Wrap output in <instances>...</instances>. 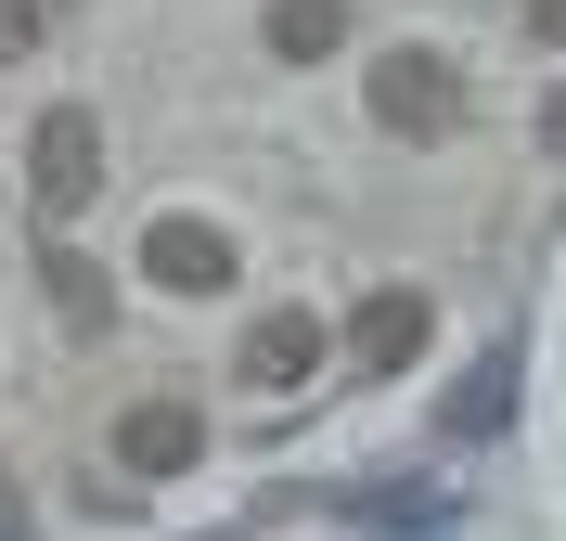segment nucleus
I'll return each mask as SVG.
<instances>
[{
    "label": "nucleus",
    "mask_w": 566,
    "mask_h": 541,
    "mask_svg": "<svg viewBox=\"0 0 566 541\" xmlns=\"http://www.w3.org/2000/svg\"><path fill=\"white\" fill-rule=\"evenodd\" d=\"M207 465V413L193 399H129L116 413V477H193Z\"/></svg>",
    "instance_id": "39448f33"
},
{
    "label": "nucleus",
    "mask_w": 566,
    "mask_h": 541,
    "mask_svg": "<svg viewBox=\"0 0 566 541\" xmlns=\"http://www.w3.org/2000/svg\"><path fill=\"white\" fill-rule=\"evenodd\" d=\"M0 541H27V503H13V490H0Z\"/></svg>",
    "instance_id": "ddd939ff"
},
{
    "label": "nucleus",
    "mask_w": 566,
    "mask_h": 541,
    "mask_svg": "<svg viewBox=\"0 0 566 541\" xmlns=\"http://www.w3.org/2000/svg\"><path fill=\"white\" fill-rule=\"evenodd\" d=\"M39 271H52V310H65V323H91V335H104V310H116V296H104V271H91V258H77V246H52Z\"/></svg>",
    "instance_id": "1a4fd4ad"
},
{
    "label": "nucleus",
    "mask_w": 566,
    "mask_h": 541,
    "mask_svg": "<svg viewBox=\"0 0 566 541\" xmlns=\"http://www.w3.org/2000/svg\"><path fill=\"white\" fill-rule=\"evenodd\" d=\"M528 27H541V39H566V0H528Z\"/></svg>",
    "instance_id": "9b49d317"
},
{
    "label": "nucleus",
    "mask_w": 566,
    "mask_h": 541,
    "mask_svg": "<svg viewBox=\"0 0 566 541\" xmlns=\"http://www.w3.org/2000/svg\"><path fill=\"white\" fill-rule=\"evenodd\" d=\"M91 194H104V116H91V104H52L27 129V207H39V232H65Z\"/></svg>",
    "instance_id": "f03ea898"
},
{
    "label": "nucleus",
    "mask_w": 566,
    "mask_h": 541,
    "mask_svg": "<svg viewBox=\"0 0 566 541\" xmlns=\"http://www.w3.org/2000/svg\"><path fill=\"white\" fill-rule=\"evenodd\" d=\"M424 335H438V296H424V284H374L348 310V361H360V374H412Z\"/></svg>",
    "instance_id": "20e7f679"
},
{
    "label": "nucleus",
    "mask_w": 566,
    "mask_h": 541,
    "mask_svg": "<svg viewBox=\"0 0 566 541\" xmlns=\"http://www.w3.org/2000/svg\"><path fill=\"white\" fill-rule=\"evenodd\" d=\"M322 348H335V335H322L310 310H258V323H245V361H232V374L283 399V387H310V374H322Z\"/></svg>",
    "instance_id": "423d86ee"
},
{
    "label": "nucleus",
    "mask_w": 566,
    "mask_h": 541,
    "mask_svg": "<svg viewBox=\"0 0 566 541\" xmlns=\"http://www.w3.org/2000/svg\"><path fill=\"white\" fill-rule=\"evenodd\" d=\"M360 104H374V129H399V143H451L463 129V65L424 52V39H399V52H374Z\"/></svg>",
    "instance_id": "f257e3e1"
},
{
    "label": "nucleus",
    "mask_w": 566,
    "mask_h": 541,
    "mask_svg": "<svg viewBox=\"0 0 566 541\" xmlns=\"http://www.w3.org/2000/svg\"><path fill=\"white\" fill-rule=\"evenodd\" d=\"M65 13H77V0H0V65H39Z\"/></svg>",
    "instance_id": "9d476101"
},
{
    "label": "nucleus",
    "mask_w": 566,
    "mask_h": 541,
    "mask_svg": "<svg viewBox=\"0 0 566 541\" xmlns=\"http://www.w3.org/2000/svg\"><path fill=\"white\" fill-rule=\"evenodd\" d=\"M232 232L219 219H193V207H168L155 232H142V284H168V296H232Z\"/></svg>",
    "instance_id": "7ed1b4c3"
},
{
    "label": "nucleus",
    "mask_w": 566,
    "mask_h": 541,
    "mask_svg": "<svg viewBox=\"0 0 566 541\" xmlns=\"http://www.w3.org/2000/svg\"><path fill=\"white\" fill-rule=\"evenodd\" d=\"M541 143H566V77H554V104H541Z\"/></svg>",
    "instance_id": "f8f14e48"
},
{
    "label": "nucleus",
    "mask_w": 566,
    "mask_h": 541,
    "mask_svg": "<svg viewBox=\"0 0 566 541\" xmlns=\"http://www.w3.org/2000/svg\"><path fill=\"white\" fill-rule=\"evenodd\" d=\"M348 39V0H271V65H322Z\"/></svg>",
    "instance_id": "0eeeda50"
},
{
    "label": "nucleus",
    "mask_w": 566,
    "mask_h": 541,
    "mask_svg": "<svg viewBox=\"0 0 566 541\" xmlns=\"http://www.w3.org/2000/svg\"><path fill=\"white\" fill-rule=\"evenodd\" d=\"M502 413H515V361H476V374H463V387H451V413H438V426H451V438H490L502 426Z\"/></svg>",
    "instance_id": "6e6552de"
}]
</instances>
